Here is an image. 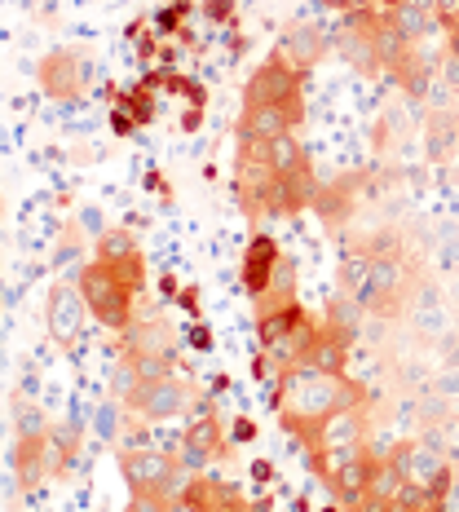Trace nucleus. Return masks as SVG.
<instances>
[{"mask_svg": "<svg viewBox=\"0 0 459 512\" xmlns=\"http://www.w3.org/2000/svg\"><path fill=\"white\" fill-rule=\"evenodd\" d=\"M358 323H362V305L354 301V292H336L332 301H327V323L323 327L349 345L354 332H358Z\"/></svg>", "mask_w": 459, "mask_h": 512, "instance_id": "obj_17", "label": "nucleus"}, {"mask_svg": "<svg viewBox=\"0 0 459 512\" xmlns=\"http://www.w3.org/2000/svg\"><path fill=\"white\" fill-rule=\"evenodd\" d=\"M323 5H336V9H345V14H358V9H367V0H323Z\"/></svg>", "mask_w": 459, "mask_h": 512, "instance_id": "obj_25", "label": "nucleus"}, {"mask_svg": "<svg viewBox=\"0 0 459 512\" xmlns=\"http://www.w3.org/2000/svg\"><path fill=\"white\" fill-rule=\"evenodd\" d=\"M14 473H18V486H40L49 473H58V455L49 446V433L45 437H18L14 442Z\"/></svg>", "mask_w": 459, "mask_h": 512, "instance_id": "obj_11", "label": "nucleus"}, {"mask_svg": "<svg viewBox=\"0 0 459 512\" xmlns=\"http://www.w3.org/2000/svg\"><path fill=\"white\" fill-rule=\"evenodd\" d=\"M362 398H367V389L358 380L327 376V371H314V367H296L279 380V420L287 433L309 442L332 415L362 407Z\"/></svg>", "mask_w": 459, "mask_h": 512, "instance_id": "obj_1", "label": "nucleus"}, {"mask_svg": "<svg viewBox=\"0 0 459 512\" xmlns=\"http://www.w3.org/2000/svg\"><path fill=\"white\" fill-rule=\"evenodd\" d=\"M40 76H45V89L53 98H76L84 84V67L76 53H53L45 67H40Z\"/></svg>", "mask_w": 459, "mask_h": 512, "instance_id": "obj_15", "label": "nucleus"}, {"mask_svg": "<svg viewBox=\"0 0 459 512\" xmlns=\"http://www.w3.org/2000/svg\"><path fill=\"white\" fill-rule=\"evenodd\" d=\"M14 424H18V437H45V415H40L31 402L23 398H14Z\"/></svg>", "mask_w": 459, "mask_h": 512, "instance_id": "obj_22", "label": "nucleus"}, {"mask_svg": "<svg viewBox=\"0 0 459 512\" xmlns=\"http://www.w3.org/2000/svg\"><path fill=\"white\" fill-rule=\"evenodd\" d=\"M279 53H283V58L292 62V67L305 76V71L314 67V62H323V53H327V36H323L318 27H292V31L283 36Z\"/></svg>", "mask_w": 459, "mask_h": 512, "instance_id": "obj_14", "label": "nucleus"}, {"mask_svg": "<svg viewBox=\"0 0 459 512\" xmlns=\"http://www.w3.org/2000/svg\"><path fill=\"white\" fill-rule=\"evenodd\" d=\"M115 424H120V420H115V402H111V407L98 411V437H106V442H111V437H115Z\"/></svg>", "mask_w": 459, "mask_h": 512, "instance_id": "obj_23", "label": "nucleus"}, {"mask_svg": "<svg viewBox=\"0 0 459 512\" xmlns=\"http://www.w3.org/2000/svg\"><path fill=\"white\" fill-rule=\"evenodd\" d=\"M252 437V420H234V442H248Z\"/></svg>", "mask_w": 459, "mask_h": 512, "instance_id": "obj_26", "label": "nucleus"}, {"mask_svg": "<svg viewBox=\"0 0 459 512\" xmlns=\"http://www.w3.org/2000/svg\"><path fill=\"white\" fill-rule=\"evenodd\" d=\"M301 164H309V155L301 151V142H296L292 133L287 137H279V142H270V168L279 177H287V173H296Z\"/></svg>", "mask_w": 459, "mask_h": 512, "instance_id": "obj_20", "label": "nucleus"}, {"mask_svg": "<svg viewBox=\"0 0 459 512\" xmlns=\"http://www.w3.org/2000/svg\"><path fill=\"white\" fill-rule=\"evenodd\" d=\"M256 336H261V354L279 367V376H287V371H296L309 362L323 327H318L314 318H309V309L296 301V305L256 314Z\"/></svg>", "mask_w": 459, "mask_h": 512, "instance_id": "obj_3", "label": "nucleus"}, {"mask_svg": "<svg viewBox=\"0 0 459 512\" xmlns=\"http://www.w3.org/2000/svg\"><path fill=\"white\" fill-rule=\"evenodd\" d=\"M292 102H305L301 71H296L283 53H270V58L252 71L248 89H243V106H292Z\"/></svg>", "mask_w": 459, "mask_h": 512, "instance_id": "obj_6", "label": "nucleus"}, {"mask_svg": "<svg viewBox=\"0 0 459 512\" xmlns=\"http://www.w3.org/2000/svg\"><path fill=\"white\" fill-rule=\"evenodd\" d=\"M318 181H314V168L301 164L296 173H287L279 177V199H283V212H301V208H314V199H318Z\"/></svg>", "mask_w": 459, "mask_h": 512, "instance_id": "obj_16", "label": "nucleus"}, {"mask_svg": "<svg viewBox=\"0 0 459 512\" xmlns=\"http://www.w3.org/2000/svg\"><path fill=\"white\" fill-rule=\"evenodd\" d=\"M84 296L76 292V287H53L49 292V332L58 345H71V340L80 336L84 327Z\"/></svg>", "mask_w": 459, "mask_h": 512, "instance_id": "obj_12", "label": "nucleus"}, {"mask_svg": "<svg viewBox=\"0 0 459 512\" xmlns=\"http://www.w3.org/2000/svg\"><path fill=\"white\" fill-rule=\"evenodd\" d=\"M190 402H195V389L177 376H164V380L137 384V393L128 398V407H133L137 415H146V420H173V415L190 411Z\"/></svg>", "mask_w": 459, "mask_h": 512, "instance_id": "obj_7", "label": "nucleus"}, {"mask_svg": "<svg viewBox=\"0 0 459 512\" xmlns=\"http://www.w3.org/2000/svg\"><path fill=\"white\" fill-rule=\"evenodd\" d=\"M186 446H190V451H199V455H208V460H212V455L226 451V442H221V420H217V415H212V411L199 415V420L190 424V433H186Z\"/></svg>", "mask_w": 459, "mask_h": 512, "instance_id": "obj_19", "label": "nucleus"}, {"mask_svg": "<svg viewBox=\"0 0 459 512\" xmlns=\"http://www.w3.org/2000/svg\"><path fill=\"white\" fill-rule=\"evenodd\" d=\"M402 451V477L407 486H420V490H433L437 499H446L451 490V468H446L442 451L433 442H411V446H398Z\"/></svg>", "mask_w": 459, "mask_h": 512, "instance_id": "obj_9", "label": "nucleus"}, {"mask_svg": "<svg viewBox=\"0 0 459 512\" xmlns=\"http://www.w3.org/2000/svg\"><path fill=\"white\" fill-rule=\"evenodd\" d=\"M437 14H442V23L451 27L455 18H459V0H437Z\"/></svg>", "mask_w": 459, "mask_h": 512, "instance_id": "obj_24", "label": "nucleus"}, {"mask_svg": "<svg viewBox=\"0 0 459 512\" xmlns=\"http://www.w3.org/2000/svg\"><path fill=\"white\" fill-rule=\"evenodd\" d=\"M120 473H124V482H128L133 495H155V499H181L186 486H190V477H195L164 451H128V455H120Z\"/></svg>", "mask_w": 459, "mask_h": 512, "instance_id": "obj_4", "label": "nucleus"}, {"mask_svg": "<svg viewBox=\"0 0 459 512\" xmlns=\"http://www.w3.org/2000/svg\"><path fill=\"white\" fill-rule=\"evenodd\" d=\"M133 256H137V243H133V234H128V230L102 234V243H98V261L124 265V261H133Z\"/></svg>", "mask_w": 459, "mask_h": 512, "instance_id": "obj_21", "label": "nucleus"}, {"mask_svg": "<svg viewBox=\"0 0 459 512\" xmlns=\"http://www.w3.org/2000/svg\"><path fill=\"white\" fill-rule=\"evenodd\" d=\"M305 120V102L292 106H243L239 115V142H279Z\"/></svg>", "mask_w": 459, "mask_h": 512, "instance_id": "obj_8", "label": "nucleus"}, {"mask_svg": "<svg viewBox=\"0 0 459 512\" xmlns=\"http://www.w3.org/2000/svg\"><path fill=\"white\" fill-rule=\"evenodd\" d=\"M137 287H142V256H133V261H124V265L93 261L80 270V296H84V305H89V314L98 318V323L115 327V332H124V327L133 323Z\"/></svg>", "mask_w": 459, "mask_h": 512, "instance_id": "obj_2", "label": "nucleus"}, {"mask_svg": "<svg viewBox=\"0 0 459 512\" xmlns=\"http://www.w3.org/2000/svg\"><path fill=\"white\" fill-rule=\"evenodd\" d=\"M168 512H199V508L186 504V499H173V504H168Z\"/></svg>", "mask_w": 459, "mask_h": 512, "instance_id": "obj_27", "label": "nucleus"}, {"mask_svg": "<svg viewBox=\"0 0 459 512\" xmlns=\"http://www.w3.org/2000/svg\"><path fill=\"white\" fill-rule=\"evenodd\" d=\"M279 243L270 239V234H252L248 239V252H243V287H248L252 301H261L265 287H270L274 270H279Z\"/></svg>", "mask_w": 459, "mask_h": 512, "instance_id": "obj_10", "label": "nucleus"}, {"mask_svg": "<svg viewBox=\"0 0 459 512\" xmlns=\"http://www.w3.org/2000/svg\"><path fill=\"white\" fill-rule=\"evenodd\" d=\"M407 287H411V274L398 256H371L367 274H362V283L354 287V301L362 309H371V314L389 318L402 309V301H407Z\"/></svg>", "mask_w": 459, "mask_h": 512, "instance_id": "obj_5", "label": "nucleus"}, {"mask_svg": "<svg viewBox=\"0 0 459 512\" xmlns=\"http://www.w3.org/2000/svg\"><path fill=\"white\" fill-rule=\"evenodd\" d=\"M345 358H349V345L323 327V336H318V345H314V354H309L305 367L327 371V376H345Z\"/></svg>", "mask_w": 459, "mask_h": 512, "instance_id": "obj_18", "label": "nucleus"}, {"mask_svg": "<svg viewBox=\"0 0 459 512\" xmlns=\"http://www.w3.org/2000/svg\"><path fill=\"white\" fill-rule=\"evenodd\" d=\"M124 345H128V358H142V354H168L173 358L177 332L164 323V318H142V323L124 327Z\"/></svg>", "mask_w": 459, "mask_h": 512, "instance_id": "obj_13", "label": "nucleus"}]
</instances>
